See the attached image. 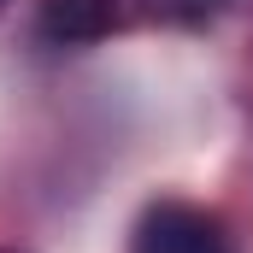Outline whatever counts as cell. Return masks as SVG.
Returning <instances> with one entry per match:
<instances>
[{"label": "cell", "instance_id": "obj_4", "mask_svg": "<svg viewBox=\"0 0 253 253\" xmlns=\"http://www.w3.org/2000/svg\"><path fill=\"white\" fill-rule=\"evenodd\" d=\"M0 6H6V0H0Z\"/></svg>", "mask_w": 253, "mask_h": 253}, {"label": "cell", "instance_id": "obj_3", "mask_svg": "<svg viewBox=\"0 0 253 253\" xmlns=\"http://www.w3.org/2000/svg\"><path fill=\"white\" fill-rule=\"evenodd\" d=\"M189 6H194V12H200V6H224V0H189Z\"/></svg>", "mask_w": 253, "mask_h": 253}, {"label": "cell", "instance_id": "obj_2", "mask_svg": "<svg viewBox=\"0 0 253 253\" xmlns=\"http://www.w3.org/2000/svg\"><path fill=\"white\" fill-rule=\"evenodd\" d=\"M118 24V0H42V36L77 47V42H100Z\"/></svg>", "mask_w": 253, "mask_h": 253}, {"label": "cell", "instance_id": "obj_1", "mask_svg": "<svg viewBox=\"0 0 253 253\" xmlns=\"http://www.w3.org/2000/svg\"><path fill=\"white\" fill-rule=\"evenodd\" d=\"M129 253H236V248H230V230L212 212L183 206V200H159V206L141 212Z\"/></svg>", "mask_w": 253, "mask_h": 253}]
</instances>
